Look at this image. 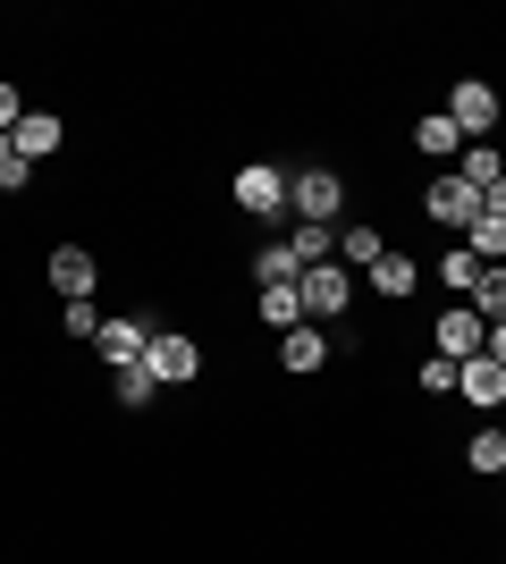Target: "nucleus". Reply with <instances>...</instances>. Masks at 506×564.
I'll list each match as a JSON object with an SVG mask.
<instances>
[{"mask_svg":"<svg viewBox=\"0 0 506 564\" xmlns=\"http://www.w3.org/2000/svg\"><path fill=\"white\" fill-rule=\"evenodd\" d=\"M288 219L295 228H337L346 219V177L337 169H288Z\"/></svg>","mask_w":506,"mask_h":564,"instance_id":"nucleus-1","label":"nucleus"},{"mask_svg":"<svg viewBox=\"0 0 506 564\" xmlns=\"http://www.w3.org/2000/svg\"><path fill=\"white\" fill-rule=\"evenodd\" d=\"M295 295H304V321H337L363 286H355V270H346V261H313V270L295 279Z\"/></svg>","mask_w":506,"mask_h":564,"instance_id":"nucleus-2","label":"nucleus"},{"mask_svg":"<svg viewBox=\"0 0 506 564\" xmlns=\"http://www.w3.org/2000/svg\"><path fill=\"white\" fill-rule=\"evenodd\" d=\"M228 194H237L245 219H288V169H279V161H245Z\"/></svg>","mask_w":506,"mask_h":564,"instance_id":"nucleus-3","label":"nucleus"},{"mask_svg":"<svg viewBox=\"0 0 506 564\" xmlns=\"http://www.w3.org/2000/svg\"><path fill=\"white\" fill-rule=\"evenodd\" d=\"M431 346L448 354V362H482V346H489V321L473 304H448L439 312V329H431Z\"/></svg>","mask_w":506,"mask_h":564,"instance_id":"nucleus-4","label":"nucleus"},{"mask_svg":"<svg viewBox=\"0 0 506 564\" xmlns=\"http://www.w3.org/2000/svg\"><path fill=\"white\" fill-rule=\"evenodd\" d=\"M448 118H456L464 143H489V127H498V94H489L482 76H464L456 94H448Z\"/></svg>","mask_w":506,"mask_h":564,"instance_id":"nucleus-5","label":"nucleus"},{"mask_svg":"<svg viewBox=\"0 0 506 564\" xmlns=\"http://www.w3.org/2000/svg\"><path fill=\"white\" fill-rule=\"evenodd\" d=\"M144 371L161 379V388H186V379L203 371V354H194V337H177V329H152V346H144Z\"/></svg>","mask_w":506,"mask_h":564,"instance_id":"nucleus-6","label":"nucleus"},{"mask_svg":"<svg viewBox=\"0 0 506 564\" xmlns=\"http://www.w3.org/2000/svg\"><path fill=\"white\" fill-rule=\"evenodd\" d=\"M422 212L439 219V228H473V219H482V194L464 186L456 169H448V177H431V194H422Z\"/></svg>","mask_w":506,"mask_h":564,"instance_id":"nucleus-7","label":"nucleus"},{"mask_svg":"<svg viewBox=\"0 0 506 564\" xmlns=\"http://www.w3.org/2000/svg\"><path fill=\"white\" fill-rule=\"evenodd\" d=\"M101 362L119 371V362H144V346H152V321H136V312H119V321H101Z\"/></svg>","mask_w":506,"mask_h":564,"instance_id":"nucleus-8","label":"nucleus"},{"mask_svg":"<svg viewBox=\"0 0 506 564\" xmlns=\"http://www.w3.org/2000/svg\"><path fill=\"white\" fill-rule=\"evenodd\" d=\"M51 286H60V304H85L94 295V253L85 245H51Z\"/></svg>","mask_w":506,"mask_h":564,"instance_id":"nucleus-9","label":"nucleus"},{"mask_svg":"<svg viewBox=\"0 0 506 564\" xmlns=\"http://www.w3.org/2000/svg\"><path fill=\"white\" fill-rule=\"evenodd\" d=\"M9 143H18V161L34 169V161H51V152L68 143V127H60L51 110H25V118H18V135H9Z\"/></svg>","mask_w":506,"mask_h":564,"instance_id":"nucleus-10","label":"nucleus"},{"mask_svg":"<svg viewBox=\"0 0 506 564\" xmlns=\"http://www.w3.org/2000/svg\"><path fill=\"white\" fill-rule=\"evenodd\" d=\"M456 397L473 404V413H498V404H506V371L489 362V354H482V362H464V371H456Z\"/></svg>","mask_w":506,"mask_h":564,"instance_id":"nucleus-11","label":"nucleus"},{"mask_svg":"<svg viewBox=\"0 0 506 564\" xmlns=\"http://www.w3.org/2000/svg\"><path fill=\"white\" fill-rule=\"evenodd\" d=\"M413 286H422L413 253H380L372 270H363V295H388V304H397V295H413Z\"/></svg>","mask_w":506,"mask_h":564,"instance_id":"nucleus-12","label":"nucleus"},{"mask_svg":"<svg viewBox=\"0 0 506 564\" xmlns=\"http://www.w3.org/2000/svg\"><path fill=\"white\" fill-rule=\"evenodd\" d=\"M482 270H489V261L473 253V245H448V253H439V286H448L456 304H473V286H482Z\"/></svg>","mask_w":506,"mask_h":564,"instance_id":"nucleus-13","label":"nucleus"},{"mask_svg":"<svg viewBox=\"0 0 506 564\" xmlns=\"http://www.w3.org/2000/svg\"><path fill=\"white\" fill-rule=\"evenodd\" d=\"M279 362H288V371H321V362H330V337H321V321H295V329L279 337Z\"/></svg>","mask_w":506,"mask_h":564,"instance_id":"nucleus-14","label":"nucleus"},{"mask_svg":"<svg viewBox=\"0 0 506 564\" xmlns=\"http://www.w3.org/2000/svg\"><path fill=\"white\" fill-rule=\"evenodd\" d=\"M456 177H464L473 194H489V186L506 177V152H498V143H464V152H456Z\"/></svg>","mask_w":506,"mask_h":564,"instance_id":"nucleus-15","label":"nucleus"},{"mask_svg":"<svg viewBox=\"0 0 506 564\" xmlns=\"http://www.w3.org/2000/svg\"><path fill=\"white\" fill-rule=\"evenodd\" d=\"M413 152H431V161H456V152H464L456 118H448V110H431V118H422V127H413Z\"/></svg>","mask_w":506,"mask_h":564,"instance_id":"nucleus-16","label":"nucleus"},{"mask_svg":"<svg viewBox=\"0 0 506 564\" xmlns=\"http://www.w3.org/2000/svg\"><path fill=\"white\" fill-rule=\"evenodd\" d=\"M254 312H262V329L288 337L295 321H304V295H295V286H262V295H254Z\"/></svg>","mask_w":506,"mask_h":564,"instance_id":"nucleus-17","label":"nucleus"},{"mask_svg":"<svg viewBox=\"0 0 506 564\" xmlns=\"http://www.w3.org/2000/svg\"><path fill=\"white\" fill-rule=\"evenodd\" d=\"M304 279V261L288 253V236H279V245H262V253H254V286H295Z\"/></svg>","mask_w":506,"mask_h":564,"instance_id":"nucleus-18","label":"nucleus"},{"mask_svg":"<svg viewBox=\"0 0 506 564\" xmlns=\"http://www.w3.org/2000/svg\"><path fill=\"white\" fill-rule=\"evenodd\" d=\"M380 253H388L380 228H337V261H346V270H372Z\"/></svg>","mask_w":506,"mask_h":564,"instance_id":"nucleus-19","label":"nucleus"},{"mask_svg":"<svg viewBox=\"0 0 506 564\" xmlns=\"http://www.w3.org/2000/svg\"><path fill=\"white\" fill-rule=\"evenodd\" d=\"M110 397H119L127 413H136V404H152V397H161V379H152L144 362H119V371H110Z\"/></svg>","mask_w":506,"mask_h":564,"instance_id":"nucleus-20","label":"nucleus"},{"mask_svg":"<svg viewBox=\"0 0 506 564\" xmlns=\"http://www.w3.org/2000/svg\"><path fill=\"white\" fill-rule=\"evenodd\" d=\"M464 464L482 471V480H506V430H473V447H464Z\"/></svg>","mask_w":506,"mask_h":564,"instance_id":"nucleus-21","label":"nucleus"},{"mask_svg":"<svg viewBox=\"0 0 506 564\" xmlns=\"http://www.w3.org/2000/svg\"><path fill=\"white\" fill-rule=\"evenodd\" d=\"M456 245H473V253H482L489 270H498V261H506V219H498V212H482V219H473V228L456 236Z\"/></svg>","mask_w":506,"mask_h":564,"instance_id":"nucleus-22","label":"nucleus"},{"mask_svg":"<svg viewBox=\"0 0 506 564\" xmlns=\"http://www.w3.org/2000/svg\"><path fill=\"white\" fill-rule=\"evenodd\" d=\"M473 312H482V321H506V261H498V270H482V286H473Z\"/></svg>","mask_w":506,"mask_h":564,"instance_id":"nucleus-23","label":"nucleus"},{"mask_svg":"<svg viewBox=\"0 0 506 564\" xmlns=\"http://www.w3.org/2000/svg\"><path fill=\"white\" fill-rule=\"evenodd\" d=\"M25 177H34V169H25V161H18V143L0 135V194H18V186H25Z\"/></svg>","mask_w":506,"mask_h":564,"instance_id":"nucleus-24","label":"nucleus"},{"mask_svg":"<svg viewBox=\"0 0 506 564\" xmlns=\"http://www.w3.org/2000/svg\"><path fill=\"white\" fill-rule=\"evenodd\" d=\"M456 371H464V362H448V354H431V362H422V388H431V397H448V388H456Z\"/></svg>","mask_w":506,"mask_h":564,"instance_id":"nucleus-25","label":"nucleus"},{"mask_svg":"<svg viewBox=\"0 0 506 564\" xmlns=\"http://www.w3.org/2000/svg\"><path fill=\"white\" fill-rule=\"evenodd\" d=\"M60 321H68V337H101V312H94V295H85V304H68Z\"/></svg>","mask_w":506,"mask_h":564,"instance_id":"nucleus-26","label":"nucleus"},{"mask_svg":"<svg viewBox=\"0 0 506 564\" xmlns=\"http://www.w3.org/2000/svg\"><path fill=\"white\" fill-rule=\"evenodd\" d=\"M18 118H25V94H18V85H0V135H18Z\"/></svg>","mask_w":506,"mask_h":564,"instance_id":"nucleus-27","label":"nucleus"},{"mask_svg":"<svg viewBox=\"0 0 506 564\" xmlns=\"http://www.w3.org/2000/svg\"><path fill=\"white\" fill-rule=\"evenodd\" d=\"M482 354H489V362L506 371V321H489V346H482Z\"/></svg>","mask_w":506,"mask_h":564,"instance_id":"nucleus-28","label":"nucleus"},{"mask_svg":"<svg viewBox=\"0 0 506 564\" xmlns=\"http://www.w3.org/2000/svg\"><path fill=\"white\" fill-rule=\"evenodd\" d=\"M482 212H498V219H506V177H498V186L482 194Z\"/></svg>","mask_w":506,"mask_h":564,"instance_id":"nucleus-29","label":"nucleus"}]
</instances>
